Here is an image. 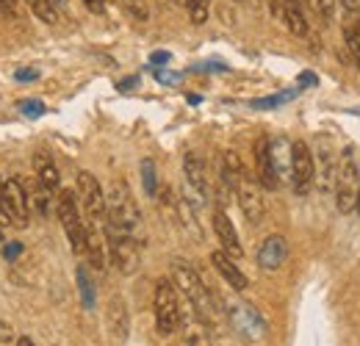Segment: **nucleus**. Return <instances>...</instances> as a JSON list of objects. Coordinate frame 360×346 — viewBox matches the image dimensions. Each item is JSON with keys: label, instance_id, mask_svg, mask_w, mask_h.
Masks as SVG:
<instances>
[{"label": "nucleus", "instance_id": "nucleus-29", "mask_svg": "<svg viewBox=\"0 0 360 346\" xmlns=\"http://www.w3.org/2000/svg\"><path fill=\"white\" fill-rule=\"evenodd\" d=\"M50 194H53V191H47V188H39L34 197H28V203H31V205H34V208H37L42 217H47V214H50Z\"/></svg>", "mask_w": 360, "mask_h": 346}, {"label": "nucleus", "instance_id": "nucleus-18", "mask_svg": "<svg viewBox=\"0 0 360 346\" xmlns=\"http://www.w3.org/2000/svg\"><path fill=\"white\" fill-rule=\"evenodd\" d=\"M105 247H108V241H105V230L100 227V224H86V250H84V255L89 258V266L94 271H103L105 269Z\"/></svg>", "mask_w": 360, "mask_h": 346}, {"label": "nucleus", "instance_id": "nucleus-32", "mask_svg": "<svg viewBox=\"0 0 360 346\" xmlns=\"http://www.w3.org/2000/svg\"><path fill=\"white\" fill-rule=\"evenodd\" d=\"M125 8L134 14L136 20H147V3L144 0H125Z\"/></svg>", "mask_w": 360, "mask_h": 346}, {"label": "nucleus", "instance_id": "nucleus-37", "mask_svg": "<svg viewBox=\"0 0 360 346\" xmlns=\"http://www.w3.org/2000/svg\"><path fill=\"white\" fill-rule=\"evenodd\" d=\"M150 61H153V64H169V53L158 50V53H153V56H150Z\"/></svg>", "mask_w": 360, "mask_h": 346}, {"label": "nucleus", "instance_id": "nucleus-33", "mask_svg": "<svg viewBox=\"0 0 360 346\" xmlns=\"http://www.w3.org/2000/svg\"><path fill=\"white\" fill-rule=\"evenodd\" d=\"M20 252H22V244H20V241H8V247H3V255H6V260H14Z\"/></svg>", "mask_w": 360, "mask_h": 346}, {"label": "nucleus", "instance_id": "nucleus-15", "mask_svg": "<svg viewBox=\"0 0 360 346\" xmlns=\"http://www.w3.org/2000/svg\"><path fill=\"white\" fill-rule=\"evenodd\" d=\"M255 167H258V183H261L264 188L274 191V188L280 186V177H277V169H274V164H271L269 139H266V136H261V139L255 141Z\"/></svg>", "mask_w": 360, "mask_h": 346}, {"label": "nucleus", "instance_id": "nucleus-7", "mask_svg": "<svg viewBox=\"0 0 360 346\" xmlns=\"http://www.w3.org/2000/svg\"><path fill=\"white\" fill-rule=\"evenodd\" d=\"M358 188H360V172L352 161V155L347 153L338 172H335V205L341 214H349L355 211V203H358Z\"/></svg>", "mask_w": 360, "mask_h": 346}, {"label": "nucleus", "instance_id": "nucleus-26", "mask_svg": "<svg viewBox=\"0 0 360 346\" xmlns=\"http://www.w3.org/2000/svg\"><path fill=\"white\" fill-rule=\"evenodd\" d=\"M141 180H144V191L150 197H155L158 194V174H155V164L150 158L141 161Z\"/></svg>", "mask_w": 360, "mask_h": 346}, {"label": "nucleus", "instance_id": "nucleus-36", "mask_svg": "<svg viewBox=\"0 0 360 346\" xmlns=\"http://www.w3.org/2000/svg\"><path fill=\"white\" fill-rule=\"evenodd\" d=\"M84 3H86V8L94 11V14H103V11H105V3H103V0H84Z\"/></svg>", "mask_w": 360, "mask_h": 346}, {"label": "nucleus", "instance_id": "nucleus-43", "mask_svg": "<svg viewBox=\"0 0 360 346\" xmlns=\"http://www.w3.org/2000/svg\"><path fill=\"white\" fill-rule=\"evenodd\" d=\"M0 244H3V230H0Z\"/></svg>", "mask_w": 360, "mask_h": 346}, {"label": "nucleus", "instance_id": "nucleus-2", "mask_svg": "<svg viewBox=\"0 0 360 346\" xmlns=\"http://www.w3.org/2000/svg\"><path fill=\"white\" fill-rule=\"evenodd\" d=\"M103 227H114L120 233H131L136 236L141 227V211L136 205L134 191L125 180H114L108 186L105 194V224Z\"/></svg>", "mask_w": 360, "mask_h": 346}, {"label": "nucleus", "instance_id": "nucleus-1", "mask_svg": "<svg viewBox=\"0 0 360 346\" xmlns=\"http://www.w3.org/2000/svg\"><path fill=\"white\" fill-rule=\"evenodd\" d=\"M172 283L178 286V291L186 297V302L191 305V310L205 319L208 324L217 319V305H214V294L211 288L202 283V277L197 274V269L186 260H172Z\"/></svg>", "mask_w": 360, "mask_h": 346}, {"label": "nucleus", "instance_id": "nucleus-13", "mask_svg": "<svg viewBox=\"0 0 360 346\" xmlns=\"http://www.w3.org/2000/svg\"><path fill=\"white\" fill-rule=\"evenodd\" d=\"M183 172H186V183L194 188V194L200 200H205L211 194V180H208V169L202 164V158L197 153H186L183 155Z\"/></svg>", "mask_w": 360, "mask_h": 346}, {"label": "nucleus", "instance_id": "nucleus-38", "mask_svg": "<svg viewBox=\"0 0 360 346\" xmlns=\"http://www.w3.org/2000/svg\"><path fill=\"white\" fill-rule=\"evenodd\" d=\"M34 78H39L37 70H20V72H17V81H34Z\"/></svg>", "mask_w": 360, "mask_h": 346}, {"label": "nucleus", "instance_id": "nucleus-4", "mask_svg": "<svg viewBox=\"0 0 360 346\" xmlns=\"http://www.w3.org/2000/svg\"><path fill=\"white\" fill-rule=\"evenodd\" d=\"M153 307H155V327L161 335H172L180 327V302H178V286L169 277H161L155 283L153 294Z\"/></svg>", "mask_w": 360, "mask_h": 346}, {"label": "nucleus", "instance_id": "nucleus-44", "mask_svg": "<svg viewBox=\"0 0 360 346\" xmlns=\"http://www.w3.org/2000/svg\"><path fill=\"white\" fill-rule=\"evenodd\" d=\"M0 186H3V180H0Z\"/></svg>", "mask_w": 360, "mask_h": 346}, {"label": "nucleus", "instance_id": "nucleus-25", "mask_svg": "<svg viewBox=\"0 0 360 346\" xmlns=\"http://www.w3.org/2000/svg\"><path fill=\"white\" fill-rule=\"evenodd\" d=\"M186 8H188V17L194 25H202L208 20V11H211V0H186Z\"/></svg>", "mask_w": 360, "mask_h": 346}, {"label": "nucleus", "instance_id": "nucleus-39", "mask_svg": "<svg viewBox=\"0 0 360 346\" xmlns=\"http://www.w3.org/2000/svg\"><path fill=\"white\" fill-rule=\"evenodd\" d=\"M344 8H347V14H358L360 0H344Z\"/></svg>", "mask_w": 360, "mask_h": 346}, {"label": "nucleus", "instance_id": "nucleus-9", "mask_svg": "<svg viewBox=\"0 0 360 346\" xmlns=\"http://www.w3.org/2000/svg\"><path fill=\"white\" fill-rule=\"evenodd\" d=\"M316 180L314 153L305 141H291V186L297 194H308Z\"/></svg>", "mask_w": 360, "mask_h": 346}, {"label": "nucleus", "instance_id": "nucleus-11", "mask_svg": "<svg viewBox=\"0 0 360 346\" xmlns=\"http://www.w3.org/2000/svg\"><path fill=\"white\" fill-rule=\"evenodd\" d=\"M227 316H230V321L241 338H247V341H264L266 338V321L252 305H230Z\"/></svg>", "mask_w": 360, "mask_h": 346}, {"label": "nucleus", "instance_id": "nucleus-19", "mask_svg": "<svg viewBox=\"0 0 360 346\" xmlns=\"http://www.w3.org/2000/svg\"><path fill=\"white\" fill-rule=\"evenodd\" d=\"M108 327H111V333L120 338V341H125L128 338V305L122 297H111L108 300Z\"/></svg>", "mask_w": 360, "mask_h": 346}, {"label": "nucleus", "instance_id": "nucleus-31", "mask_svg": "<svg viewBox=\"0 0 360 346\" xmlns=\"http://www.w3.org/2000/svg\"><path fill=\"white\" fill-rule=\"evenodd\" d=\"M297 91H288V94H274V97H266V100H255L252 105L255 108H271V105H280V103H285V100H291Z\"/></svg>", "mask_w": 360, "mask_h": 346}, {"label": "nucleus", "instance_id": "nucleus-23", "mask_svg": "<svg viewBox=\"0 0 360 346\" xmlns=\"http://www.w3.org/2000/svg\"><path fill=\"white\" fill-rule=\"evenodd\" d=\"M31 6V11L45 23V25H56L58 23V8L50 0H25Z\"/></svg>", "mask_w": 360, "mask_h": 346}, {"label": "nucleus", "instance_id": "nucleus-27", "mask_svg": "<svg viewBox=\"0 0 360 346\" xmlns=\"http://www.w3.org/2000/svg\"><path fill=\"white\" fill-rule=\"evenodd\" d=\"M344 39H347V47H349L355 64L360 67V23H349V25L344 28Z\"/></svg>", "mask_w": 360, "mask_h": 346}, {"label": "nucleus", "instance_id": "nucleus-40", "mask_svg": "<svg viewBox=\"0 0 360 346\" xmlns=\"http://www.w3.org/2000/svg\"><path fill=\"white\" fill-rule=\"evenodd\" d=\"M50 3H53L58 11H67V8H70V0H50Z\"/></svg>", "mask_w": 360, "mask_h": 346}, {"label": "nucleus", "instance_id": "nucleus-42", "mask_svg": "<svg viewBox=\"0 0 360 346\" xmlns=\"http://www.w3.org/2000/svg\"><path fill=\"white\" fill-rule=\"evenodd\" d=\"M355 211L360 214V188H358V203H355Z\"/></svg>", "mask_w": 360, "mask_h": 346}, {"label": "nucleus", "instance_id": "nucleus-16", "mask_svg": "<svg viewBox=\"0 0 360 346\" xmlns=\"http://www.w3.org/2000/svg\"><path fill=\"white\" fill-rule=\"evenodd\" d=\"M211 263H214V269L225 277V283L233 288V291H247L250 288V280H247V274L236 266V260L230 258L227 252L222 250H217V252H211Z\"/></svg>", "mask_w": 360, "mask_h": 346}, {"label": "nucleus", "instance_id": "nucleus-35", "mask_svg": "<svg viewBox=\"0 0 360 346\" xmlns=\"http://www.w3.org/2000/svg\"><path fill=\"white\" fill-rule=\"evenodd\" d=\"M0 11L14 17V14H17V0H0Z\"/></svg>", "mask_w": 360, "mask_h": 346}, {"label": "nucleus", "instance_id": "nucleus-34", "mask_svg": "<svg viewBox=\"0 0 360 346\" xmlns=\"http://www.w3.org/2000/svg\"><path fill=\"white\" fill-rule=\"evenodd\" d=\"M155 78H158L161 84H178L180 81L178 72H167V70H155Z\"/></svg>", "mask_w": 360, "mask_h": 346}, {"label": "nucleus", "instance_id": "nucleus-30", "mask_svg": "<svg viewBox=\"0 0 360 346\" xmlns=\"http://www.w3.org/2000/svg\"><path fill=\"white\" fill-rule=\"evenodd\" d=\"M20 111H22L25 117H34V120H37V117L45 114V103H42V100H22V103H20Z\"/></svg>", "mask_w": 360, "mask_h": 346}, {"label": "nucleus", "instance_id": "nucleus-24", "mask_svg": "<svg viewBox=\"0 0 360 346\" xmlns=\"http://www.w3.org/2000/svg\"><path fill=\"white\" fill-rule=\"evenodd\" d=\"M78 286H81V300L86 310H94V283H91L86 266H78Z\"/></svg>", "mask_w": 360, "mask_h": 346}, {"label": "nucleus", "instance_id": "nucleus-5", "mask_svg": "<svg viewBox=\"0 0 360 346\" xmlns=\"http://www.w3.org/2000/svg\"><path fill=\"white\" fill-rule=\"evenodd\" d=\"M105 230V241H108V252L114 266L122 271V274H136V269L141 266V247H139V238L131 233H120L114 227H103Z\"/></svg>", "mask_w": 360, "mask_h": 346}, {"label": "nucleus", "instance_id": "nucleus-28", "mask_svg": "<svg viewBox=\"0 0 360 346\" xmlns=\"http://www.w3.org/2000/svg\"><path fill=\"white\" fill-rule=\"evenodd\" d=\"M308 6L316 11V17L321 20V23H333V17H335V0H308Z\"/></svg>", "mask_w": 360, "mask_h": 346}, {"label": "nucleus", "instance_id": "nucleus-3", "mask_svg": "<svg viewBox=\"0 0 360 346\" xmlns=\"http://www.w3.org/2000/svg\"><path fill=\"white\" fill-rule=\"evenodd\" d=\"M56 214H58V222L70 238V247L75 255H84L86 250V222L81 219V211H78V191L72 188H64L58 194V203H56Z\"/></svg>", "mask_w": 360, "mask_h": 346}, {"label": "nucleus", "instance_id": "nucleus-14", "mask_svg": "<svg viewBox=\"0 0 360 346\" xmlns=\"http://www.w3.org/2000/svg\"><path fill=\"white\" fill-rule=\"evenodd\" d=\"M214 233H217V238H219V244H222V252H227L233 260L244 255V247H241V241H238V233H236L233 222H230V217H227L222 208L214 211Z\"/></svg>", "mask_w": 360, "mask_h": 346}, {"label": "nucleus", "instance_id": "nucleus-12", "mask_svg": "<svg viewBox=\"0 0 360 346\" xmlns=\"http://www.w3.org/2000/svg\"><path fill=\"white\" fill-rule=\"evenodd\" d=\"M180 327H183V338L186 346H211V333H208V321L200 319L191 305L186 302V307H180Z\"/></svg>", "mask_w": 360, "mask_h": 346}, {"label": "nucleus", "instance_id": "nucleus-41", "mask_svg": "<svg viewBox=\"0 0 360 346\" xmlns=\"http://www.w3.org/2000/svg\"><path fill=\"white\" fill-rule=\"evenodd\" d=\"M17 346H34V341H31V338H20V341H17Z\"/></svg>", "mask_w": 360, "mask_h": 346}, {"label": "nucleus", "instance_id": "nucleus-10", "mask_svg": "<svg viewBox=\"0 0 360 346\" xmlns=\"http://www.w3.org/2000/svg\"><path fill=\"white\" fill-rule=\"evenodd\" d=\"M78 200L84 203V211L91 224H105V191L91 172H78Z\"/></svg>", "mask_w": 360, "mask_h": 346}, {"label": "nucleus", "instance_id": "nucleus-6", "mask_svg": "<svg viewBox=\"0 0 360 346\" xmlns=\"http://www.w3.org/2000/svg\"><path fill=\"white\" fill-rule=\"evenodd\" d=\"M28 208H31V203H28V194H25V188H22V183L20 180H3V186H0V222H8V224H14V227H25L28 222Z\"/></svg>", "mask_w": 360, "mask_h": 346}, {"label": "nucleus", "instance_id": "nucleus-17", "mask_svg": "<svg viewBox=\"0 0 360 346\" xmlns=\"http://www.w3.org/2000/svg\"><path fill=\"white\" fill-rule=\"evenodd\" d=\"M285 258H288V241L283 236H269L258 250V266L266 269V271L280 269L285 263Z\"/></svg>", "mask_w": 360, "mask_h": 346}, {"label": "nucleus", "instance_id": "nucleus-22", "mask_svg": "<svg viewBox=\"0 0 360 346\" xmlns=\"http://www.w3.org/2000/svg\"><path fill=\"white\" fill-rule=\"evenodd\" d=\"M335 161H333V155H330V150L327 147H321L319 150V169H316V177H319V186L327 191V188H333L335 186Z\"/></svg>", "mask_w": 360, "mask_h": 346}, {"label": "nucleus", "instance_id": "nucleus-21", "mask_svg": "<svg viewBox=\"0 0 360 346\" xmlns=\"http://www.w3.org/2000/svg\"><path fill=\"white\" fill-rule=\"evenodd\" d=\"M34 167H37L39 186H42V188H47V191H56V188H58V183H61V177H58V169H56L53 158H50V155H45V153H39V155L34 158Z\"/></svg>", "mask_w": 360, "mask_h": 346}, {"label": "nucleus", "instance_id": "nucleus-20", "mask_svg": "<svg viewBox=\"0 0 360 346\" xmlns=\"http://www.w3.org/2000/svg\"><path fill=\"white\" fill-rule=\"evenodd\" d=\"M269 153H271V164L277 169V177L288 172V180H291V144L285 139H269Z\"/></svg>", "mask_w": 360, "mask_h": 346}, {"label": "nucleus", "instance_id": "nucleus-8", "mask_svg": "<svg viewBox=\"0 0 360 346\" xmlns=\"http://www.w3.org/2000/svg\"><path fill=\"white\" fill-rule=\"evenodd\" d=\"M236 200H238V208H241V214L247 217L250 224H261V219L266 214V205H264V200H261V186H258V180L250 177L247 169L238 174V180H236Z\"/></svg>", "mask_w": 360, "mask_h": 346}]
</instances>
